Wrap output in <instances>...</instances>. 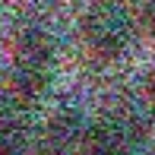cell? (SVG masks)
Returning a JSON list of instances; mask_svg holds the SVG:
<instances>
[{"label": "cell", "mask_w": 155, "mask_h": 155, "mask_svg": "<svg viewBox=\"0 0 155 155\" xmlns=\"http://www.w3.org/2000/svg\"><path fill=\"white\" fill-rule=\"evenodd\" d=\"M54 73V41L41 29H29L13 48V92L22 98H38Z\"/></svg>", "instance_id": "6da1fadb"}, {"label": "cell", "mask_w": 155, "mask_h": 155, "mask_svg": "<svg viewBox=\"0 0 155 155\" xmlns=\"http://www.w3.org/2000/svg\"><path fill=\"white\" fill-rule=\"evenodd\" d=\"M82 41L98 60H120L133 45V22L114 3H98L82 19Z\"/></svg>", "instance_id": "7a4b0ae2"}, {"label": "cell", "mask_w": 155, "mask_h": 155, "mask_svg": "<svg viewBox=\"0 0 155 155\" xmlns=\"http://www.w3.org/2000/svg\"><path fill=\"white\" fill-rule=\"evenodd\" d=\"M79 155H136L124 143V136L111 127H95L82 136V152Z\"/></svg>", "instance_id": "3957f363"}, {"label": "cell", "mask_w": 155, "mask_h": 155, "mask_svg": "<svg viewBox=\"0 0 155 155\" xmlns=\"http://www.w3.org/2000/svg\"><path fill=\"white\" fill-rule=\"evenodd\" d=\"M143 95H146V101L155 108V67L146 70V76H143Z\"/></svg>", "instance_id": "277c9868"}, {"label": "cell", "mask_w": 155, "mask_h": 155, "mask_svg": "<svg viewBox=\"0 0 155 155\" xmlns=\"http://www.w3.org/2000/svg\"><path fill=\"white\" fill-rule=\"evenodd\" d=\"M143 25L155 38V0H146V3H143Z\"/></svg>", "instance_id": "5b68a950"}, {"label": "cell", "mask_w": 155, "mask_h": 155, "mask_svg": "<svg viewBox=\"0 0 155 155\" xmlns=\"http://www.w3.org/2000/svg\"><path fill=\"white\" fill-rule=\"evenodd\" d=\"M0 155H19V143L10 133H0Z\"/></svg>", "instance_id": "8992f818"}]
</instances>
